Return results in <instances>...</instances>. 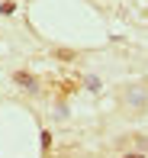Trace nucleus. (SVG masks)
Listing matches in <instances>:
<instances>
[{"label":"nucleus","mask_w":148,"mask_h":158,"mask_svg":"<svg viewBox=\"0 0 148 158\" xmlns=\"http://www.w3.org/2000/svg\"><path fill=\"white\" fill-rule=\"evenodd\" d=\"M48 158H58V155H48Z\"/></svg>","instance_id":"6"},{"label":"nucleus","mask_w":148,"mask_h":158,"mask_svg":"<svg viewBox=\"0 0 148 158\" xmlns=\"http://www.w3.org/2000/svg\"><path fill=\"white\" fill-rule=\"evenodd\" d=\"M13 81H16L19 87H26V90H36V87H39V81L29 74V71H16V74H13Z\"/></svg>","instance_id":"1"},{"label":"nucleus","mask_w":148,"mask_h":158,"mask_svg":"<svg viewBox=\"0 0 148 158\" xmlns=\"http://www.w3.org/2000/svg\"><path fill=\"white\" fill-rule=\"evenodd\" d=\"M55 58H61V61H74L77 52H71V48H55Z\"/></svg>","instance_id":"3"},{"label":"nucleus","mask_w":148,"mask_h":158,"mask_svg":"<svg viewBox=\"0 0 148 158\" xmlns=\"http://www.w3.org/2000/svg\"><path fill=\"white\" fill-rule=\"evenodd\" d=\"M126 100H129V106L142 110V106H145V90H129V94H126Z\"/></svg>","instance_id":"2"},{"label":"nucleus","mask_w":148,"mask_h":158,"mask_svg":"<svg viewBox=\"0 0 148 158\" xmlns=\"http://www.w3.org/2000/svg\"><path fill=\"white\" fill-rule=\"evenodd\" d=\"M13 10H16V3H13V0H6V3H0V13H3V16H10Z\"/></svg>","instance_id":"4"},{"label":"nucleus","mask_w":148,"mask_h":158,"mask_svg":"<svg viewBox=\"0 0 148 158\" xmlns=\"http://www.w3.org/2000/svg\"><path fill=\"white\" fill-rule=\"evenodd\" d=\"M122 158H148L145 152H129V155H122Z\"/></svg>","instance_id":"5"}]
</instances>
